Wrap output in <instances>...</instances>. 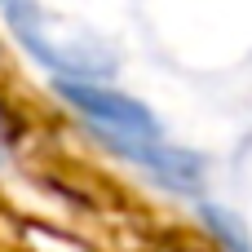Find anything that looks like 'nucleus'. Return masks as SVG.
Here are the masks:
<instances>
[{
	"mask_svg": "<svg viewBox=\"0 0 252 252\" xmlns=\"http://www.w3.org/2000/svg\"><path fill=\"white\" fill-rule=\"evenodd\" d=\"M62 102L89 120L93 133H120V137H159V120L128 93H115L106 84H84V80H58Z\"/></svg>",
	"mask_w": 252,
	"mask_h": 252,
	"instance_id": "obj_2",
	"label": "nucleus"
},
{
	"mask_svg": "<svg viewBox=\"0 0 252 252\" xmlns=\"http://www.w3.org/2000/svg\"><path fill=\"white\" fill-rule=\"evenodd\" d=\"M106 151L124 155L133 168H142L151 182L168 186V190H199L204 186V159L195 151H182L173 142L159 137H120V133H97Z\"/></svg>",
	"mask_w": 252,
	"mask_h": 252,
	"instance_id": "obj_3",
	"label": "nucleus"
},
{
	"mask_svg": "<svg viewBox=\"0 0 252 252\" xmlns=\"http://www.w3.org/2000/svg\"><path fill=\"white\" fill-rule=\"evenodd\" d=\"M0 13H4L9 31L18 35V44L35 62H44L58 80L93 84V80L115 71V58H111V49L97 35H89L84 27L49 13L40 0H0Z\"/></svg>",
	"mask_w": 252,
	"mask_h": 252,
	"instance_id": "obj_1",
	"label": "nucleus"
},
{
	"mask_svg": "<svg viewBox=\"0 0 252 252\" xmlns=\"http://www.w3.org/2000/svg\"><path fill=\"white\" fill-rule=\"evenodd\" d=\"M0 159H4V124H0Z\"/></svg>",
	"mask_w": 252,
	"mask_h": 252,
	"instance_id": "obj_4",
	"label": "nucleus"
}]
</instances>
